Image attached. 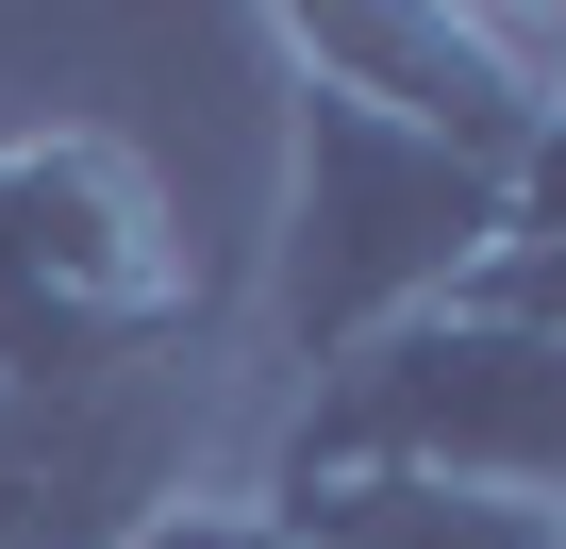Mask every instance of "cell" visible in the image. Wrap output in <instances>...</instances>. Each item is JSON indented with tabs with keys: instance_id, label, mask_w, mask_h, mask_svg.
I'll return each instance as SVG.
<instances>
[{
	"instance_id": "cell-5",
	"label": "cell",
	"mask_w": 566,
	"mask_h": 549,
	"mask_svg": "<svg viewBox=\"0 0 566 549\" xmlns=\"http://www.w3.org/2000/svg\"><path fill=\"white\" fill-rule=\"evenodd\" d=\"M250 516H266V549H549L533 499H467V483H400V466H266Z\"/></svg>"
},
{
	"instance_id": "cell-6",
	"label": "cell",
	"mask_w": 566,
	"mask_h": 549,
	"mask_svg": "<svg viewBox=\"0 0 566 549\" xmlns=\"http://www.w3.org/2000/svg\"><path fill=\"white\" fill-rule=\"evenodd\" d=\"M134 549H266V516H250V483H200V499H167Z\"/></svg>"
},
{
	"instance_id": "cell-2",
	"label": "cell",
	"mask_w": 566,
	"mask_h": 549,
	"mask_svg": "<svg viewBox=\"0 0 566 549\" xmlns=\"http://www.w3.org/2000/svg\"><path fill=\"white\" fill-rule=\"evenodd\" d=\"M200 233L167 167L101 117H0V383L200 367Z\"/></svg>"
},
{
	"instance_id": "cell-1",
	"label": "cell",
	"mask_w": 566,
	"mask_h": 549,
	"mask_svg": "<svg viewBox=\"0 0 566 549\" xmlns=\"http://www.w3.org/2000/svg\"><path fill=\"white\" fill-rule=\"evenodd\" d=\"M500 250V167L367 117L350 84L283 67V200H266V350L283 367H350L400 317H450Z\"/></svg>"
},
{
	"instance_id": "cell-3",
	"label": "cell",
	"mask_w": 566,
	"mask_h": 549,
	"mask_svg": "<svg viewBox=\"0 0 566 549\" xmlns=\"http://www.w3.org/2000/svg\"><path fill=\"white\" fill-rule=\"evenodd\" d=\"M266 466H400V483H467V499L566 516V334L483 317V300L400 317V334H367L350 367L301 383Z\"/></svg>"
},
{
	"instance_id": "cell-7",
	"label": "cell",
	"mask_w": 566,
	"mask_h": 549,
	"mask_svg": "<svg viewBox=\"0 0 566 549\" xmlns=\"http://www.w3.org/2000/svg\"><path fill=\"white\" fill-rule=\"evenodd\" d=\"M549 549H566V516H549Z\"/></svg>"
},
{
	"instance_id": "cell-4",
	"label": "cell",
	"mask_w": 566,
	"mask_h": 549,
	"mask_svg": "<svg viewBox=\"0 0 566 549\" xmlns=\"http://www.w3.org/2000/svg\"><path fill=\"white\" fill-rule=\"evenodd\" d=\"M200 483H217V367L0 383V549H134Z\"/></svg>"
}]
</instances>
